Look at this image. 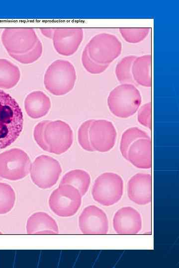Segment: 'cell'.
<instances>
[{"instance_id":"cell-1","label":"cell","mask_w":179,"mask_h":268,"mask_svg":"<svg viewBox=\"0 0 179 268\" xmlns=\"http://www.w3.org/2000/svg\"><path fill=\"white\" fill-rule=\"evenodd\" d=\"M1 41L9 56L23 64L37 61L42 53V45L32 28H6Z\"/></svg>"},{"instance_id":"cell-2","label":"cell","mask_w":179,"mask_h":268,"mask_svg":"<svg viewBox=\"0 0 179 268\" xmlns=\"http://www.w3.org/2000/svg\"><path fill=\"white\" fill-rule=\"evenodd\" d=\"M34 138L44 151L56 154L67 151L73 141V133L70 126L61 120H44L34 128Z\"/></svg>"},{"instance_id":"cell-3","label":"cell","mask_w":179,"mask_h":268,"mask_svg":"<svg viewBox=\"0 0 179 268\" xmlns=\"http://www.w3.org/2000/svg\"><path fill=\"white\" fill-rule=\"evenodd\" d=\"M23 124L22 112L17 102L0 90V149L10 145L18 138Z\"/></svg>"},{"instance_id":"cell-4","label":"cell","mask_w":179,"mask_h":268,"mask_svg":"<svg viewBox=\"0 0 179 268\" xmlns=\"http://www.w3.org/2000/svg\"><path fill=\"white\" fill-rule=\"evenodd\" d=\"M76 77L75 67L71 62L57 60L47 68L44 75V85L53 95H63L73 89Z\"/></svg>"},{"instance_id":"cell-5","label":"cell","mask_w":179,"mask_h":268,"mask_svg":"<svg viewBox=\"0 0 179 268\" xmlns=\"http://www.w3.org/2000/svg\"><path fill=\"white\" fill-rule=\"evenodd\" d=\"M142 101L139 90L133 84H121L113 88L107 98L110 112L120 118H127L138 110Z\"/></svg>"},{"instance_id":"cell-6","label":"cell","mask_w":179,"mask_h":268,"mask_svg":"<svg viewBox=\"0 0 179 268\" xmlns=\"http://www.w3.org/2000/svg\"><path fill=\"white\" fill-rule=\"evenodd\" d=\"M85 48L93 61L99 64L109 65L120 56L122 46L116 36L101 33L92 37Z\"/></svg>"},{"instance_id":"cell-7","label":"cell","mask_w":179,"mask_h":268,"mask_svg":"<svg viewBox=\"0 0 179 268\" xmlns=\"http://www.w3.org/2000/svg\"><path fill=\"white\" fill-rule=\"evenodd\" d=\"M123 193V181L118 174L105 172L94 181L92 197L97 203L106 206L112 205L121 199Z\"/></svg>"},{"instance_id":"cell-8","label":"cell","mask_w":179,"mask_h":268,"mask_svg":"<svg viewBox=\"0 0 179 268\" xmlns=\"http://www.w3.org/2000/svg\"><path fill=\"white\" fill-rule=\"evenodd\" d=\"M82 195L74 187L59 185L49 198L48 204L51 211L61 217H70L78 212L82 204Z\"/></svg>"},{"instance_id":"cell-9","label":"cell","mask_w":179,"mask_h":268,"mask_svg":"<svg viewBox=\"0 0 179 268\" xmlns=\"http://www.w3.org/2000/svg\"><path fill=\"white\" fill-rule=\"evenodd\" d=\"M31 161L28 154L19 148H12L0 154V177L16 181L29 173Z\"/></svg>"},{"instance_id":"cell-10","label":"cell","mask_w":179,"mask_h":268,"mask_svg":"<svg viewBox=\"0 0 179 268\" xmlns=\"http://www.w3.org/2000/svg\"><path fill=\"white\" fill-rule=\"evenodd\" d=\"M30 175L33 183L39 188H52L57 182L62 173L58 160L51 156L41 155L31 164Z\"/></svg>"},{"instance_id":"cell-11","label":"cell","mask_w":179,"mask_h":268,"mask_svg":"<svg viewBox=\"0 0 179 268\" xmlns=\"http://www.w3.org/2000/svg\"><path fill=\"white\" fill-rule=\"evenodd\" d=\"M117 136L116 129L111 122L106 120H93L89 130L90 145L94 151L105 152L114 146Z\"/></svg>"},{"instance_id":"cell-12","label":"cell","mask_w":179,"mask_h":268,"mask_svg":"<svg viewBox=\"0 0 179 268\" xmlns=\"http://www.w3.org/2000/svg\"><path fill=\"white\" fill-rule=\"evenodd\" d=\"M78 221L80 230L84 234H106L108 231V220L105 212L94 205L86 207Z\"/></svg>"},{"instance_id":"cell-13","label":"cell","mask_w":179,"mask_h":268,"mask_svg":"<svg viewBox=\"0 0 179 268\" xmlns=\"http://www.w3.org/2000/svg\"><path fill=\"white\" fill-rule=\"evenodd\" d=\"M84 37L81 28H54L52 40L56 52L64 56L73 55L78 49Z\"/></svg>"},{"instance_id":"cell-14","label":"cell","mask_w":179,"mask_h":268,"mask_svg":"<svg viewBox=\"0 0 179 268\" xmlns=\"http://www.w3.org/2000/svg\"><path fill=\"white\" fill-rule=\"evenodd\" d=\"M142 218L134 208L125 206L119 209L113 218V227L118 234H136L142 229Z\"/></svg>"},{"instance_id":"cell-15","label":"cell","mask_w":179,"mask_h":268,"mask_svg":"<svg viewBox=\"0 0 179 268\" xmlns=\"http://www.w3.org/2000/svg\"><path fill=\"white\" fill-rule=\"evenodd\" d=\"M127 193L129 199L140 205L152 201V176L148 173H137L128 182Z\"/></svg>"},{"instance_id":"cell-16","label":"cell","mask_w":179,"mask_h":268,"mask_svg":"<svg viewBox=\"0 0 179 268\" xmlns=\"http://www.w3.org/2000/svg\"><path fill=\"white\" fill-rule=\"evenodd\" d=\"M127 160L140 169L152 167V141L151 138H140L134 142L127 152Z\"/></svg>"},{"instance_id":"cell-17","label":"cell","mask_w":179,"mask_h":268,"mask_svg":"<svg viewBox=\"0 0 179 268\" xmlns=\"http://www.w3.org/2000/svg\"><path fill=\"white\" fill-rule=\"evenodd\" d=\"M26 233L29 234H56L59 227L56 220L43 211L33 213L28 218L26 224Z\"/></svg>"},{"instance_id":"cell-18","label":"cell","mask_w":179,"mask_h":268,"mask_svg":"<svg viewBox=\"0 0 179 268\" xmlns=\"http://www.w3.org/2000/svg\"><path fill=\"white\" fill-rule=\"evenodd\" d=\"M49 97L41 91L30 93L25 99L24 107L27 114L33 119L45 116L51 107Z\"/></svg>"},{"instance_id":"cell-19","label":"cell","mask_w":179,"mask_h":268,"mask_svg":"<svg viewBox=\"0 0 179 268\" xmlns=\"http://www.w3.org/2000/svg\"><path fill=\"white\" fill-rule=\"evenodd\" d=\"M151 55L136 57L132 67V74L135 83L146 87L151 86Z\"/></svg>"},{"instance_id":"cell-20","label":"cell","mask_w":179,"mask_h":268,"mask_svg":"<svg viewBox=\"0 0 179 268\" xmlns=\"http://www.w3.org/2000/svg\"><path fill=\"white\" fill-rule=\"evenodd\" d=\"M90 184V176L85 170L75 169L66 173L62 177L60 185H70L76 188L82 196L86 195Z\"/></svg>"},{"instance_id":"cell-21","label":"cell","mask_w":179,"mask_h":268,"mask_svg":"<svg viewBox=\"0 0 179 268\" xmlns=\"http://www.w3.org/2000/svg\"><path fill=\"white\" fill-rule=\"evenodd\" d=\"M20 77L19 68L10 61L0 59V88L10 89L14 87Z\"/></svg>"},{"instance_id":"cell-22","label":"cell","mask_w":179,"mask_h":268,"mask_svg":"<svg viewBox=\"0 0 179 268\" xmlns=\"http://www.w3.org/2000/svg\"><path fill=\"white\" fill-rule=\"evenodd\" d=\"M134 55H129L123 58L117 64L115 72L117 80L121 84H134L132 74V67L136 58Z\"/></svg>"},{"instance_id":"cell-23","label":"cell","mask_w":179,"mask_h":268,"mask_svg":"<svg viewBox=\"0 0 179 268\" xmlns=\"http://www.w3.org/2000/svg\"><path fill=\"white\" fill-rule=\"evenodd\" d=\"M145 131L137 127H131L122 134L120 143V150L122 156L127 160V152L131 144L140 138H150Z\"/></svg>"},{"instance_id":"cell-24","label":"cell","mask_w":179,"mask_h":268,"mask_svg":"<svg viewBox=\"0 0 179 268\" xmlns=\"http://www.w3.org/2000/svg\"><path fill=\"white\" fill-rule=\"evenodd\" d=\"M15 201L16 195L12 187L0 182V214L10 212L14 206Z\"/></svg>"},{"instance_id":"cell-25","label":"cell","mask_w":179,"mask_h":268,"mask_svg":"<svg viewBox=\"0 0 179 268\" xmlns=\"http://www.w3.org/2000/svg\"><path fill=\"white\" fill-rule=\"evenodd\" d=\"M150 28H121L120 33L125 41L129 43H138L144 40L148 35Z\"/></svg>"},{"instance_id":"cell-26","label":"cell","mask_w":179,"mask_h":268,"mask_svg":"<svg viewBox=\"0 0 179 268\" xmlns=\"http://www.w3.org/2000/svg\"><path fill=\"white\" fill-rule=\"evenodd\" d=\"M93 119L87 120L82 124L78 132V139L81 146L88 151H94L90 145L89 130Z\"/></svg>"},{"instance_id":"cell-27","label":"cell","mask_w":179,"mask_h":268,"mask_svg":"<svg viewBox=\"0 0 179 268\" xmlns=\"http://www.w3.org/2000/svg\"><path fill=\"white\" fill-rule=\"evenodd\" d=\"M82 63L86 70L91 74H100L104 72L109 65H101L93 61L89 57L86 49L83 51L82 55Z\"/></svg>"},{"instance_id":"cell-28","label":"cell","mask_w":179,"mask_h":268,"mask_svg":"<svg viewBox=\"0 0 179 268\" xmlns=\"http://www.w3.org/2000/svg\"><path fill=\"white\" fill-rule=\"evenodd\" d=\"M151 113L152 104L148 102L141 106L137 115L138 122L149 130L151 129Z\"/></svg>"},{"instance_id":"cell-29","label":"cell","mask_w":179,"mask_h":268,"mask_svg":"<svg viewBox=\"0 0 179 268\" xmlns=\"http://www.w3.org/2000/svg\"><path fill=\"white\" fill-rule=\"evenodd\" d=\"M54 30V28H41V32L42 33V34L52 39L53 32Z\"/></svg>"},{"instance_id":"cell-30","label":"cell","mask_w":179,"mask_h":268,"mask_svg":"<svg viewBox=\"0 0 179 268\" xmlns=\"http://www.w3.org/2000/svg\"><path fill=\"white\" fill-rule=\"evenodd\" d=\"M2 232L0 231V234H2Z\"/></svg>"},{"instance_id":"cell-31","label":"cell","mask_w":179,"mask_h":268,"mask_svg":"<svg viewBox=\"0 0 179 268\" xmlns=\"http://www.w3.org/2000/svg\"><path fill=\"white\" fill-rule=\"evenodd\" d=\"M2 180V178L0 177V181Z\"/></svg>"}]
</instances>
